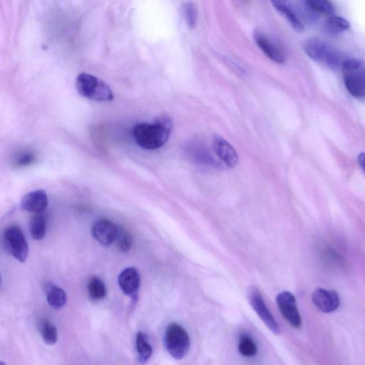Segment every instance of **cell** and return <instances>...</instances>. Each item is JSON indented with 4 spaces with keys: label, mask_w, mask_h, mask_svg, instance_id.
Returning a JSON list of instances; mask_svg holds the SVG:
<instances>
[{
    "label": "cell",
    "mask_w": 365,
    "mask_h": 365,
    "mask_svg": "<svg viewBox=\"0 0 365 365\" xmlns=\"http://www.w3.org/2000/svg\"><path fill=\"white\" fill-rule=\"evenodd\" d=\"M173 128V120L166 114L159 115L152 123H138L133 130V138L140 147L155 150L168 140Z\"/></svg>",
    "instance_id": "obj_1"
},
{
    "label": "cell",
    "mask_w": 365,
    "mask_h": 365,
    "mask_svg": "<svg viewBox=\"0 0 365 365\" xmlns=\"http://www.w3.org/2000/svg\"><path fill=\"white\" fill-rule=\"evenodd\" d=\"M302 48L304 53L313 61L331 69L341 67L345 60L340 51L317 37L307 39L304 42Z\"/></svg>",
    "instance_id": "obj_2"
},
{
    "label": "cell",
    "mask_w": 365,
    "mask_h": 365,
    "mask_svg": "<svg viewBox=\"0 0 365 365\" xmlns=\"http://www.w3.org/2000/svg\"><path fill=\"white\" fill-rule=\"evenodd\" d=\"M341 68L349 93L357 98H365V62L357 58H346Z\"/></svg>",
    "instance_id": "obj_3"
},
{
    "label": "cell",
    "mask_w": 365,
    "mask_h": 365,
    "mask_svg": "<svg viewBox=\"0 0 365 365\" xmlns=\"http://www.w3.org/2000/svg\"><path fill=\"white\" fill-rule=\"evenodd\" d=\"M75 86L80 96L89 100L109 101L114 98L111 88L106 83L88 73H80L76 77Z\"/></svg>",
    "instance_id": "obj_4"
},
{
    "label": "cell",
    "mask_w": 365,
    "mask_h": 365,
    "mask_svg": "<svg viewBox=\"0 0 365 365\" xmlns=\"http://www.w3.org/2000/svg\"><path fill=\"white\" fill-rule=\"evenodd\" d=\"M190 337L186 329L177 323L170 324L165 333V344L168 353L176 359H182L190 349Z\"/></svg>",
    "instance_id": "obj_5"
},
{
    "label": "cell",
    "mask_w": 365,
    "mask_h": 365,
    "mask_svg": "<svg viewBox=\"0 0 365 365\" xmlns=\"http://www.w3.org/2000/svg\"><path fill=\"white\" fill-rule=\"evenodd\" d=\"M2 244L5 250L13 257L24 262L27 258L28 243L21 229L18 225H11L4 231Z\"/></svg>",
    "instance_id": "obj_6"
},
{
    "label": "cell",
    "mask_w": 365,
    "mask_h": 365,
    "mask_svg": "<svg viewBox=\"0 0 365 365\" xmlns=\"http://www.w3.org/2000/svg\"><path fill=\"white\" fill-rule=\"evenodd\" d=\"M247 297L250 304L264 324L273 334L279 335L280 334L279 327L267 307L258 289L253 286L248 287Z\"/></svg>",
    "instance_id": "obj_7"
},
{
    "label": "cell",
    "mask_w": 365,
    "mask_h": 365,
    "mask_svg": "<svg viewBox=\"0 0 365 365\" xmlns=\"http://www.w3.org/2000/svg\"><path fill=\"white\" fill-rule=\"evenodd\" d=\"M276 303L286 321L293 327L299 328L302 325V319L295 297L289 292H282L277 294Z\"/></svg>",
    "instance_id": "obj_8"
},
{
    "label": "cell",
    "mask_w": 365,
    "mask_h": 365,
    "mask_svg": "<svg viewBox=\"0 0 365 365\" xmlns=\"http://www.w3.org/2000/svg\"><path fill=\"white\" fill-rule=\"evenodd\" d=\"M313 304L322 312L330 313L339 306V297L334 290L323 288L316 289L312 295Z\"/></svg>",
    "instance_id": "obj_9"
},
{
    "label": "cell",
    "mask_w": 365,
    "mask_h": 365,
    "mask_svg": "<svg viewBox=\"0 0 365 365\" xmlns=\"http://www.w3.org/2000/svg\"><path fill=\"white\" fill-rule=\"evenodd\" d=\"M118 227L109 220L100 219L92 227L93 237L102 245L110 246L115 242Z\"/></svg>",
    "instance_id": "obj_10"
},
{
    "label": "cell",
    "mask_w": 365,
    "mask_h": 365,
    "mask_svg": "<svg viewBox=\"0 0 365 365\" xmlns=\"http://www.w3.org/2000/svg\"><path fill=\"white\" fill-rule=\"evenodd\" d=\"M48 203V195L44 190L38 189L24 195L21 200V208L29 212L41 213Z\"/></svg>",
    "instance_id": "obj_11"
},
{
    "label": "cell",
    "mask_w": 365,
    "mask_h": 365,
    "mask_svg": "<svg viewBox=\"0 0 365 365\" xmlns=\"http://www.w3.org/2000/svg\"><path fill=\"white\" fill-rule=\"evenodd\" d=\"M255 41L262 52L272 61L277 63L285 61V56L281 48L270 38L261 31H255Z\"/></svg>",
    "instance_id": "obj_12"
},
{
    "label": "cell",
    "mask_w": 365,
    "mask_h": 365,
    "mask_svg": "<svg viewBox=\"0 0 365 365\" xmlns=\"http://www.w3.org/2000/svg\"><path fill=\"white\" fill-rule=\"evenodd\" d=\"M212 145L217 157L229 168H234L238 163V155L225 139L219 135H215Z\"/></svg>",
    "instance_id": "obj_13"
},
{
    "label": "cell",
    "mask_w": 365,
    "mask_h": 365,
    "mask_svg": "<svg viewBox=\"0 0 365 365\" xmlns=\"http://www.w3.org/2000/svg\"><path fill=\"white\" fill-rule=\"evenodd\" d=\"M118 283L125 294L130 297L135 296L140 284L138 271L133 267L124 269L118 275Z\"/></svg>",
    "instance_id": "obj_14"
},
{
    "label": "cell",
    "mask_w": 365,
    "mask_h": 365,
    "mask_svg": "<svg viewBox=\"0 0 365 365\" xmlns=\"http://www.w3.org/2000/svg\"><path fill=\"white\" fill-rule=\"evenodd\" d=\"M46 300L48 304L53 309L62 308L66 302L65 292L60 287L50 284L46 289Z\"/></svg>",
    "instance_id": "obj_15"
},
{
    "label": "cell",
    "mask_w": 365,
    "mask_h": 365,
    "mask_svg": "<svg viewBox=\"0 0 365 365\" xmlns=\"http://www.w3.org/2000/svg\"><path fill=\"white\" fill-rule=\"evenodd\" d=\"M309 11L328 16L334 14L335 9L330 0H301Z\"/></svg>",
    "instance_id": "obj_16"
},
{
    "label": "cell",
    "mask_w": 365,
    "mask_h": 365,
    "mask_svg": "<svg viewBox=\"0 0 365 365\" xmlns=\"http://www.w3.org/2000/svg\"><path fill=\"white\" fill-rule=\"evenodd\" d=\"M135 344L139 362L140 364L146 363L153 353L148 336L145 333L139 331L136 335Z\"/></svg>",
    "instance_id": "obj_17"
},
{
    "label": "cell",
    "mask_w": 365,
    "mask_h": 365,
    "mask_svg": "<svg viewBox=\"0 0 365 365\" xmlns=\"http://www.w3.org/2000/svg\"><path fill=\"white\" fill-rule=\"evenodd\" d=\"M274 8L287 20L295 31L301 33L304 31L303 24L296 15L289 4H282Z\"/></svg>",
    "instance_id": "obj_18"
},
{
    "label": "cell",
    "mask_w": 365,
    "mask_h": 365,
    "mask_svg": "<svg viewBox=\"0 0 365 365\" xmlns=\"http://www.w3.org/2000/svg\"><path fill=\"white\" fill-rule=\"evenodd\" d=\"M46 232V220L45 217L40 214H36L30 222V234L35 240H41Z\"/></svg>",
    "instance_id": "obj_19"
},
{
    "label": "cell",
    "mask_w": 365,
    "mask_h": 365,
    "mask_svg": "<svg viewBox=\"0 0 365 365\" xmlns=\"http://www.w3.org/2000/svg\"><path fill=\"white\" fill-rule=\"evenodd\" d=\"M87 289L90 298L93 300H101L106 296V285L98 277H93L89 279Z\"/></svg>",
    "instance_id": "obj_20"
},
{
    "label": "cell",
    "mask_w": 365,
    "mask_h": 365,
    "mask_svg": "<svg viewBox=\"0 0 365 365\" xmlns=\"http://www.w3.org/2000/svg\"><path fill=\"white\" fill-rule=\"evenodd\" d=\"M40 332L43 341L48 345H53L58 339V331L55 325L48 320L43 321Z\"/></svg>",
    "instance_id": "obj_21"
},
{
    "label": "cell",
    "mask_w": 365,
    "mask_h": 365,
    "mask_svg": "<svg viewBox=\"0 0 365 365\" xmlns=\"http://www.w3.org/2000/svg\"><path fill=\"white\" fill-rule=\"evenodd\" d=\"M327 27L331 33L338 34L349 29L350 24L346 19L333 14L328 17Z\"/></svg>",
    "instance_id": "obj_22"
},
{
    "label": "cell",
    "mask_w": 365,
    "mask_h": 365,
    "mask_svg": "<svg viewBox=\"0 0 365 365\" xmlns=\"http://www.w3.org/2000/svg\"><path fill=\"white\" fill-rule=\"evenodd\" d=\"M238 350L242 356L250 357L256 355L257 347L251 337L242 334L239 338Z\"/></svg>",
    "instance_id": "obj_23"
},
{
    "label": "cell",
    "mask_w": 365,
    "mask_h": 365,
    "mask_svg": "<svg viewBox=\"0 0 365 365\" xmlns=\"http://www.w3.org/2000/svg\"><path fill=\"white\" fill-rule=\"evenodd\" d=\"M118 249L122 252H128L133 245V239L130 233L123 228L118 227L115 238Z\"/></svg>",
    "instance_id": "obj_24"
},
{
    "label": "cell",
    "mask_w": 365,
    "mask_h": 365,
    "mask_svg": "<svg viewBox=\"0 0 365 365\" xmlns=\"http://www.w3.org/2000/svg\"><path fill=\"white\" fill-rule=\"evenodd\" d=\"M186 23L189 29L195 28L197 21V9L192 2H187L184 6Z\"/></svg>",
    "instance_id": "obj_25"
},
{
    "label": "cell",
    "mask_w": 365,
    "mask_h": 365,
    "mask_svg": "<svg viewBox=\"0 0 365 365\" xmlns=\"http://www.w3.org/2000/svg\"><path fill=\"white\" fill-rule=\"evenodd\" d=\"M34 159V156L29 153L22 155L18 161V164L19 165H25L29 164L32 162Z\"/></svg>",
    "instance_id": "obj_26"
},
{
    "label": "cell",
    "mask_w": 365,
    "mask_h": 365,
    "mask_svg": "<svg viewBox=\"0 0 365 365\" xmlns=\"http://www.w3.org/2000/svg\"><path fill=\"white\" fill-rule=\"evenodd\" d=\"M357 160H358V163H359L360 167L365 173V152L361 153L358 155Z\"/></svg>",
    "instance_id": "obj_27"
},
{
    "label": "cell",
    "mask_w": 365,
    "mask_h": 365,
    "mask_svg": "<svg viewBox=\"0 0 365 365\" xmlns=\"http://www.w3.org/2000/svg\"><path fill=\"white\" fill-rule=\"evenodd\" d=\"M270 1L274 7L282 5V4H289L288 0H270Z\"/></svg>",
    "instance_id": "obj_28"
}]
</instances>
